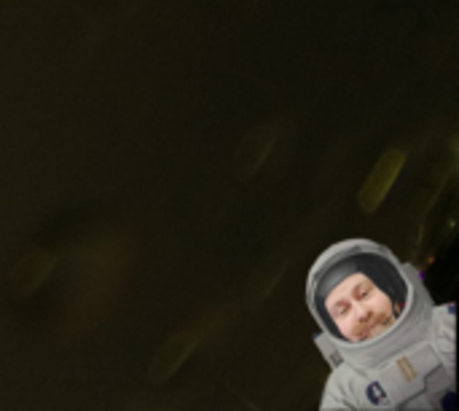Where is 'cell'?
I'll return each mask as SVG.
<instances>
[{
  "label": "cell",
  "instance_id": "cell-1",
  "mask_svg": "<svg viewBox=\"0 0 459 411\" xmlns=\"http://www.w3.org/2000/svg\"><path fill=\"white\" fill-rule=\"evenodd\" d=\"M306 301L325 333L349 344L381 341L411 309L403 264L371 239L336 242L314 261Z\"/></svg>",
  "mask_w": 459,
  "mask_h": 411
}]
</instances>
